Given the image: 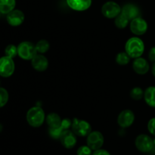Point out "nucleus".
I'll return each mask as SVG.
<instances>
[{
  "mask_svg": "<svg viewBox=\"0 0 155 155\" xmlns=\"http://www.w3.org/2000/svg\"><path fill=\"white\" fill-rule=\"evenodd\" d=\"M125 51L131 58L141 57L145 51V44L140 38L131 37L125 44Z\"/></svg>",
  "mask_w": 155,
  "mask_h": 155,
  "instance_id": "nucleus-1",
  "label": "nucleus"
},
{
  "mask_svg": "<svg viewBox=\"0 0 155 155\" xmlns=\"http://www.w3.org/2000/svg\"><path fill=\"white\" fill-rule=\"evenodd\" d=\"M45 115L43 109L38 106L31 107L27 113V123L32 127L37 128L41 127L45 121Z\"/></svg>",
  "mask_w": 155,
  "mask_h": 155,
  "instance_id": "nucleus-2",
  "label": "nucleus"
},
{
  "mask_svg": "<svg viewBox=\"0 0 155 155\" xmlns=\"http://www.w3.org/2000/svg\"><path fill=\"white\" fill-rule=\"evenodd\" d=\"M37 54L36 45L31 42L24 41L18 45V54L21 59L25 61H31Z\"/></svg>",
  "mask_w": 155,
  "mask_h": 155,
  "instance_id": "nucleus-3",
  "label": "nucleus"
},
{
  "mask_svg": "<svg viewBox=\"0 0 155 155\" xmlns=\"http://www.w3.org/2000/svg\"><path fill=\"white\" fill-rule=\"evenodd\" d=\"M71 128L74 134L80 137L87 136L92 132V127L87 121L77 118H74L72 120Z\"/></svg>",
  "mask_w": 155,
  "mask_h": 155,
  "instance_id": "nucleus-4",
  "label": "nucleus"
},
{
  "mask_svg": "<svg viewBox=\"0 0 155 155\" xmlns=\"http://www.w3.org/2000/svg\"><path fill=\"white\" fill-rule=\"evenodd\" d=\"M136 147L142 153H148L153 150L154 147V141L146 134H141L136 139Z\"/></svg>",
  "mask_w": 155,
  "mask_h": 155,
  "instance_id": "nucleus-5",
  "label": "nucleus"
},
{
  "mask_svg": "<svg viewBox=\"0 0 155 155\" xmlns=\"http://www.w3.org/2000/svg\"><path fill=\"white\" fill-rule=\"evenodd\" d=\"M15 69L13 58L5 55L0 58V76L2 77H9L14 74Z\"/></svg>",
  "mask_w": 155,
  "mask_h": 155,
  "instance_id": "nucleus-6",
  "label": "nucleus"
},
{
  "mask_svg": "<svg viewBox=\"0 0 155 155\" xmlns=\"http://www.w3.org/2000/svg\"><path fill=\"white\" fill-rule=\"evenodd\" d=\"M121 8L115 2H107L101 7V13L108 19L117 18L121 13Z\"/></svg>",
  "mask_w": 155,
  "mask_h": 155,
  "instance_id": "nucleus-7",
  "label": "nucleus"
},
{
  "mask_svg": "<svg viewBox=\"0 0 155 155\" xmlns=\"http://www.w3.org/2000/svg\"><path fill=\"white\" fill-rule=\"evenodd\" d=\"M104 139L102 133L98 131L91 132L87 136L86 139L87 145L92 151H96L101 148L104 145Z\"/></svg>",
  "mask_w": 155,
  "mask_h": 155,
  "instance_id": "nucleus-8",
  "label": "nucleus"
},
{
  "mask_svg": "<svg viewBox=\"0 0 155 155\" xmlns=\"http://www.w3.org/2000/svg\"><path fill=\"white\" fill-rule=\"evenodd\" d=\"M130 30L136 36H142L147 32L148 25L147 21L141 17L134 18L130 21Z\"/></svg>",
  "mask_w": 155,
  "mask_h": 155,
  "instance_id": "nucleus-9",
  "label": "nucleus"
},
{
  "mask_svg": "<svg viewBox=\"0 0 155 155\" xmlns=\"http://www.w3.org/2000/svg\"><path fill=\"white\" fill-rule=\"evenodd\" d=\"M135 120V114L131 110H124L120 113L117 117L118 125L122 128H128L133 125Z\"/></svg>",
  "mask_w": 155,
  "mask_h": 155,
  "instance_id": "nucleus-10",
  "label": "nucleus"
},
{
  "mask_svg": "<svg viewBox=\"0 0 155 155\" xmlns=\"http://www.w3.org/2000/svg\"><path fill=\"white\" fill-rule=\"evenodd\" d=\"M61 143L65 148L71 149L73 148L77 144V136L73 131L69 130H65L62 132L60 136Z\"/></svg>",
  "mask_w": 155,
  "mask_h": 155,
  "instance_id": "nucleus-11",
  "label": "nucleus"
},
{
  "mask_svg": "<svg viewBox=\"0 0 155 155\" xmlns=\"http://www.w3.org/2000/svg\"><path fill=\"white\" fill-rule=\"evenodd\" d=\"M24 18L25 17H24V12L18 9H14L8 14H7L6 20L9 25L12 27H18L22 24L24 21Z\"/></svg>",
  "mask_w": 155,
  "mask_h": 155,
  "instance_id": "nucleus-12",
  "label": "nucleus"
},
{
  "mask_svg": "<svg viewBox=\"0 0 155 155\" xmlns=\"http://www.w3.org/2000/svg\"><path fill=\"white\" fill-rule=\"evenodd\" d=\"M31 64L36 71L43 72L48 68V61L42 54H36L31 60Z\"/></svg>",
  "mask_w": 155,
  "mask_h": 155,
  "instance_id": "nucleus-13",
  "label": "nucleus"
},
{
  "mask_svg": "<svg viewBox=\"0 0 155 155\" xmlns=\"http://www.w3.org/2000/svg\"><path fill=\"white\" fill-rule=\"evenodd\" d=\"M133 68L136 74L139 75H144L149 71L150 65L146 59L139 57L135 58V60L133 61Z\"/></svg>",
  "mask_w": 155,
  "mask_h": 155,
  "instance_id": "nucleus-14",
  "label": "nucleus"
},
{
  "mask_svg": "<svg viewBox=\"0 0 155 155\" xmlns=\"http://www.w3.org/2000/svg\"><path fill=\"white\" fill-rule=\"evenodd\" d=\"M67 3L73 10L83 12L90 8L92 0H67Z\"/></svg>",
  "mask_w": 155,
  "mask_h": 155,
  "instance_id": "nucleus-15",
  "label": "nucleus"
},
{
  "mask_svg": "<svg viewBox=\"0 0 155 155\" xmlns=\"http://www.w3.org/2000/svg\"><path fill=\"white\" fill-rule=\"evenodd\" d=\"M121 13L127 17L130 21L134 18L139 17L140 11L136 5L133 4H127L121 9Z\"/></svg>",
  "mask_w": 155,
  "mask_h": 155,
  "instance_id": "nucleus-16",
  "label": "nucleus"
},
{
  "mask_svg": "<svg viewBox=\"0 0 155 155\" xmlns=\"http://www.w3.org/2000/svg\"><path fill=\"white\" fill-rule=\"evenodd\" d=\"M46 123L49 128H59V127H62L61 118L56 113H50L46 117Z\"/></svg>",
  "mask_w": 155,
  "mask_h": 155,
  "instance_id": "nucleus-17",
  "label": "nucleus"
},
{
  "mask_svg": "<svg viewBox=\"0 0 155 155\" xmlns=\"http://www.w3.org/2000/svg\"><path fill=\"white\" fill-rule=\"evenodd\" d=\"M145 101L149 107L155 108V86H149L144 92Z\"/></svg>",
  "mask_w": 155,
  "mask_h": 155,
  "instance_id": "nucleus-18",
  "label": "nucleus"
},
{
  "mask_svg": "<svg viewBox=\"0 0 155 155\" xmlns=\"http://www.w3.org/2000/svg\"><path fill=\"white\" fill-rule=\"evenodd\" d=\"M15 0H0V13L7 15L15 9Z\"/></svg>",
  "mask_w": 155,
  "mask_h": 155,
  "instance_id": "nucleus-19",
  "label": "nucleus"
},
{
  "mask_svg": "<svg viewBox=\"0 0 155 155\" xmlns=\"http://www.w3.org/2000/svg\"><path fill=\"white\" fill-rule=\"evenodd\" d=\"M130 20L124 16L122 13L120 14L117 18H115L114 24L116 27L119 29H124L127 27L128 24L130 23Z\"/></svg>",
  "mask_w": 155,
  "mask_h": 155,
  "instance_id": "nucleus-20",
  "label": "nucleus"
},
{
  "mask_svg": "<svg viewBox=\"0 0 155 155\" xmlns=\"http://www.w3.org/2000/svg\"><path fill=\"white\" fill-rule=\"evenodd\" d=\"M130 58H131L129 56V54L126 51H122V52H120L117 54L116 62L119 65L124 66V65H127L130 63Z\"/></svg>",
  "mask_w": 155,
  "mask_h": 155,
  "instance_id": "nucleus-21",
  "label": "nucleus"
},
{
  "mask_svg": "<svg viewBox=\"0 0 155 155\" xmlns=\"http://www.w3.org/2000/svg\"><path fill=\"white\" fill-rule=\"evenodd\" d=\"M50 48V44L45 39H41V40L38 41L37 43L36 44V48L37 52L40 53V54H44V53L47 52Z\"/></svg>",
  "mask_w": 155,
  "mask_h": 155,
  "instance_id": "nucleus-22",
  "label": "nucleus"
},
{
  "mask_svg": "<svg viewBox=\"0 0 155 155\" xmlns=\"http://www.w3.org/2000/svg\"><path fill=\"white\" fill-rule=\"evenodd\" d=\"M130 96L136 101L140 100L144 97V91L140 87H135L130 92Z\"/></svg>",
  "mask_w": 155,
  "mask_h": 155,
  "instance_id": "nucleus-23",
  "label": "nucleus"
},
{
  "mask_svg": "<svg viewBox=\"0 0 155 155\" xmlns=\"http://www.w3.org/2000/svg\"><path fill=\"white\" fill-rule=\"evenodd\" d=\"M5 53L6 56L14 58L18 55V47L15 46V45L10 44L5 48Z\"/></svg>",
  "mask_w": 155,
  "mask_h": 155,
  "instance_id": "nucleus-24",
  "label": "nucleus"
},
{
  "mask_svg": "<svg viewBox=\"0 0 155 155\" xmlns=\"http://www.w3.org/2000/svg\"><path fill=\"white\" fill-rule=\"evenodd\" d=\"M8 101V92L5 88L0 87V108L4 107Z\"/></svg>",
  "mask_w": 155,
  "mask_h": 155,
  "instance_id": "nucleus-25",
  "label": "nucleus"
},
{
  "mask_svg": "<svg viewBox=\"0 0 155 155\" xmlns=\"http://www.w3.org/2000/svg\"><path fill=\"white\" fill-rule=\"evenodd\" d=\"M64 131V129L62 127L59 128H49L48 129V133H49L50 136L54 139H59L61 135L62 132Z\"/></svg>",
  "mask_w": 155,
  "mask_h": 155,
  "instance_id": "nucleus-26",
  "label": "nucleus"
},
{
  "mask_svg": "<svg viewBox=\"0 0 155 155\" xmlns=\"http://www.w3.org/2000/svg\"><path fill=\"white\" fill-rule=\"evenodd\" d=\"M77 155H92V150L88 145H82L77 151Z\"/></svg>",
  "mask_w": 155,
  "mask_h": 155,
  "instance_id": "nucleus-27",
  "label": "nucleus"
},
{
  "mask_svg": "<svg viewBox=\"0 0 155 155\" xmlns=\"http://www.w3.org/2000/svg\"><path fill=\"white\" fill-rule=\"evenodd\" d=\"M148 130L151 135L155 136V117L151 118L148 123Z\"/></svg>",
  "mask_w": 155,
  "mask_h": 155,
  "instance_id": "nucleus-28",
  "label": "nucleus"
},
{
  "mask_svg": "<svg viewBox=\"0 0 155 155\" xmlns=\"http://www.w3.org/2000/svg\"><path fill=\"white\" fill-rule=\"evenodd\" d=\"M71 125H72V121H71L70 119L67 118V119L62 120L61 127H63L64 130H68V129L71 127Z\"/></svg>",
  "mask_w": 155,
  "mask_h": 155,
  "instance_id": "nucleus-29",
  "label": "nucleus"
},
{
  "mask_svg": "<svg viewBox=\"0 0 155 155\" xmlns=\"http://www.w3.org/2000/svg\"><path fill=\"white\" fill-rule=\"evenodd\" d=\"M148 58L151 62H155V46L152 47L148 52Z\"/></svg>",
  "mask_w": 155,
  "mask_h": 155,
  "instance_id": "nucleus-30",
  "label": "nucleus"
},
{
  "mask_svg": "<svg viewBox=\"0 0 155 155\" xmlns=\"http://www.w3.org/2000/svg\"><path fill=\"white\" fill-rule=\"evenodd\" d=\"M92 155H110V154L108 151H106V150L100 148V149L96 150V151H94Z\"/></svg>",
  "mask_w": 155,
  "mask_h": 155,
  "instance_id": "nucleus-31",
  "label": "nucleus"
},
{
  "mask_svg": "<svg viewBox=\"0 0 155 155\" xmlns=\"http://www.w3.org/2000/svg\"><path fill=\"white\" fill-rule=\"evenodd\" d=\"M151 72H152V74L154 75V77H155V62L153 64L152 67H151Z\"/></svg>",
  "mask_w": 155,
  "mask_h": 155,
  "instance_id": "nucleus-32",
  "label": "nucleus"
},
{
  "mask_svg": "<svg viewBox=\"0 0 155 155\" xmlns=\"http://www.w3.org/2000/svg\"><path fill=\"white\" fill-rule=\"evenodd\" d=\"M2 129H3L2 125V124H0V133H1V132H2Z\"/></svg>",
  "mask_w": 155,
  "mask_h": 155,
  "instance_id": "nucleus-33",
  "label": "nucleus"
},
{
  "mask_svg": "<svg viewBox=\"0 0 155 155\" xmlns=\"http://www.w3.org/2000/svg\"><path fill=\"white\" fill-rule=\"evenodd\" d=\"M154 145H155V140H154Z\"/></svg>",
  "mask_w": 155,
  "mask_h": 155,
  "instance_id": "nucleus-34",
  "label": "nucleus"
},
{
  "mask_svg": "<svg viewBox=\"0 0 155 155\" xmlns=\"http://www.w3.org/2000/svg\"><path fill=\"white\" fill-rule=\"evenodd\" d=\"M0 14H1V13H0Z\"/></svg>",
  "mask_w": 155,
  "mask_h": 155,
  "instance_id": "nucleus-35",
  "label": "nucleus"
}]
</instances>
